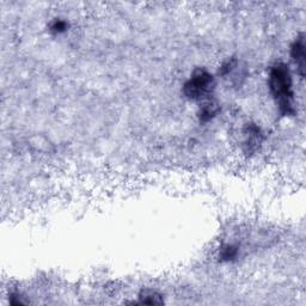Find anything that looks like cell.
<instances>
[{
    "instance_id": "1",
    "label": "cell",
    "mask_w": 306,
    "mask_h": 306,
    "mask_svg": "<svg viewBox=\"0 0 306 306\" xmlns=\"http://www.w3.org/2000/svg\"><path fill=\"white\" fill-rule=\"evenodd\" d=\"M269 87L279 109L284 115H292L293 109V90L290 70L285 64H276L269 74Z\"/></svg>"
},
{
    "instance_id": "2",
    "label": "cell",
    "mask_w": 306,
    "mask_h": 306,
    "mask_svg": "<svg viewBox=\"0 0 306 306\" xmlns=\"http://www.w3.org/2000/svg\"><path fill=\"white\" fill-rule=\"evenodd\" d=\"M214 88V78L205 70H197L183 87V92L189 99H204Z\"/></svg>"
},
{
    "instance_id": "3",
    "label": "cell",
    "mask_w": 306,
    "mask_h": 306,
    "mask_svg": "<svg viewBox=\"0 0 306 306\" xmlns=\"http://www.w3.org/2000/svg\"><path fill=\"white\" fill-rule=\"evenodd\" d=\"M291 55L293 58L296 64L298 65L300 76L304 77L305 71V44H304V35H300L298 39L294 41L291 48Z\"/></svg>"
},
{
    "instance_id": "4",
    "label": "cell",
    "mask_w": 306,
    "mask_h": 306,
    "mask_svg": "<svg viewBox=\"0 0 306 306\" xmlns=\"http://www.w3.org/2000/svg\"><path fill=\"white\" fill-rule=\"evenodd\" d=\"M219 111V107L216 102L208 101L205 104H202V107L200 108L199 111V119L200 121L206 122L210 121L211 119H213L217 115V113Z\"/></svg>"
},
{
    "instance_id": "5",
    "label": "cell",
    "mask_w": 306,
    "mask_h": 306,
    "mask_svg": "<svg viewBox=\"0 0 306 306\" xmlns=\"http://www.w3.org/2000/svg\"><path fill=\"white\" fill-rule=\"evenodd\" d=\"M140 303L141 304H148V305H161L163 304V299L161 294L157 292L151 290H145L140 293L139 296Z\"/></svg>"
},
{
    "instance_id": "6",
    "label": "cell",
    "mask_w": 306,
    "mask_h": 306,
    "mask_svg": "<svg viewBox=\"0 0 306 306\" xmlns=\"http://www.w3.org/2000/svg\"><path fill=\"white\" fill-rule=\"evenodd\" d=\"M237 256V248L233 245H224L220 250V260L221 261H232Z\"/></svg>"
},
{
    "instance_id": "7",
    "label": "cell",
    "mask_w": 306,
    "mask_h": 306,
    "mask_svg": "<svg viewBox=\"0 0 306 306\" xmlns=\"http://www.w3.org/2000/svg\"><path fill=\"white\" fill-rule=\"evenodd\" d=\"M68 24L62 19H55L53 23L50 24V30L55 34L64 33V31L67 30Z\"/></svg>"
}]
</instances>
